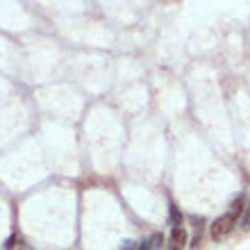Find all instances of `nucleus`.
Returning a JSON list of instances; mask_svg holds the SVG:
<instances>
[{
  "instance_id": "obj_1",
  "label": "nucleus",
  "mask_w": 250,
  "mask_h": 250,
  "mask_svg": "<svg viewBox=\"0 0 250 250\" xmlns=\"http://www.w3.org/2000/svg\"><path fill=\"white\" fill-rule=\"evenodd\" d=\"M237 218L239 214H234V211H228V214H223V216H218L214 223H211V239H225L228 234H230L232 230H234V225H237Z\"/></svg>"
},
{
  "instance_id": "obj_2",
  "label": "nucleus",
  "mask_w": 250,
  "mask_h": 250,
  "mask_svg": "<svg viewBox=\"0 0 250 250\" xmlns=\"http://www.w3.org/2000/svg\"><path fill=\"white\" fill-rule=\"evenodd\" d=\"M187 244V230L185 228H173L171 239H168V250H182Z\"/></svg>"
},
{
  "instance_id": "obj_3",
  "label": "nucleus",
  "mask_w": 250,
  "mask_h": 250,
  "mask_svg": "<svg viewBox=\"0 0 250 250\" xmlns=\"http://www.w3.org/2000/svg\"><path fill=\"white\" fill-rule=\"evenodd\" d=\"M162 248H164V237L157 232V234H152L148 241H144L137 250H162Z\"/></svg>"
},
{
  "instance_id": "obj_4",
  "label": "nucleus",
  "mask_w": 250,
  "mask_h": 250,
  "mask_svg": "<svg viewBox=\"0 0 250 250\" xmlns=\"http://www.w3.org/2000/svg\"><path fill=\"white\" fill-rule=\"evenodd\" d=\"M168 218H171V228H182V211H180L175 205H171V214H168Z\"/></svg>"
},
{
  "instance_id": "obj_5",
  "label": "nucleus",
  "mask_w": 250,
  "mask_h": 250,
  "mask_svg": "<svg viewBox=\"0 0 250 250\" xmlns=\"http://www.w3.org/2000/svg\"><path fill=\"white\" fill-rule=\"evenodd\" d=\"M241 228H244V230L250 228V196H248V203H246V207H244V214H241Z\"/></svg>"
},
{
  "instance_id": "obj_6",
  "label": "nucleus",
  "mask_w": 250,
  "mask_h": 250,
  "mask_svg": "<svg viewBox=\"0 0 250 250\" xmlns=\"http://www.w3.org/2000/svg\"><path fill=\"white\" fill-rule=\"evenodd\" d=\"M19 241H21L19 237H9L7 239V244H5V250H14V246L19 244Z\"/></svg>"
}]
</instances>
